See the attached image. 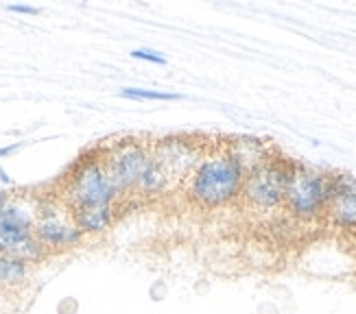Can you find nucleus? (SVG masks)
Wrapping results in <instances>:
<instances>
[{"instance_id":"1","label":"nucleus","mask_w":356,"mask_h":314,"mask_svg":"<svg viewBox=\"0 0 356 314\" xmlns=\"http://www.w3.org/2000/svg\"><path fill=\"white\" fill-rule=\"evenodd\" d=\"M247 170L241 162L221 144H210L201 162L186 179L188 201L201 210H219L241 201V190Z\"/></svg>"},{"instance_id":"2","label":"nucleus","mask_w":356,"mask_h":314,"mask_svg":"<svg viewBox=\"0 0 356 314\" xmlns=\"http://www.w3.org/2000/svg\"><path fill=\"white\" fill-rule=\"evenodd\" d=\"M55 197L68 210L88 206H116L120 195L110 179V172L105 168L101 149H92L79 155V160L61 177L59 195Z\"/></svg>"},{"instance_id":"3","label":"nucleus","mask_w":356,"mask_h":314,"mask_svg":"<svg viewBox=\"0 0 356 314\" xmlns=\"http://www.w3.org/2000/svg\"><path fill=\"white\" fill-rule=\"evenodd\" d=\"M38 197L11 195L0 210V254L35 266L51 256L33 236Z\"/></svg>"},{"instance_id":"4","label":"nucleus","mask_w":356,"mask_h":314,"mask_svg":"<svg viewBox=\"0 0 356 314\" xmlns=\"http://www.w3.org/2000/svg\"><path fill=\"white\" fill-rule=\"evenodd\" d=\"M328 203V172H321L302 162H291L284 210L293 221H319V218L326 216Z\"/></svg>"},{"instance_id":"5","label":"nucleus","mask_w":356,"mask_h":314,"mask_svg":"<svg viewBox=\"0 0 356 314\" xmlns=\"http://www.w3.org/2000/svg\"><path fill=\"white\" fill-rule=\"evenodd\" d=\"M291 160L282 155H271L256 168L247 170L245 183L241 190V201L247 208L267 214L284 208V195H286V181H289Z\"/></svg>"},{"instance_id":"6","label":"nucleus","mask_w":356,"mask_h":314,"mask_svg":"<svg viewBox=\"0 0 356 314\" xmlns=\"http://www.w3.org/2000/svg\"><path fill=\"white\" fill-rule=\"evenodd\" d=\"M33 236L49 256L81 247L86 236L74 225L70 210L57 197H38Z\"/></svg>"},{"instance_id":"7","label":"nucleus","mask_w":356,"mask_h":314,"mask_svg":"<svg viewBox=\"0 0 356 314\" xmlns=\"http://www.w3.org/2000/svg\"><path fill=\"white\" fill-rule=\"evenodd\" d=\"M101 155L120 199L136 190L147 164L151 162L149 144L140 138H125L114 144H107L101 149Z\"/></svg>"},{"instance_id":"8","label":"nucleus","mask_w":356,"mask_h":314,"mask_svg":"<svg viewBox=\"0 0 356 314\" xmlns=\"http://www.w3.org/2000/svg\"><path fill=\"white\" fill-rule=\"evenodd\" d=\"M208 147L210 144L199 142L197 138L191 135H166L151 142L149 153L151 160L164 168L173 183H181L193 175Z\"/></svg>"},{"instance_id":"9","label":"nucleus","mask_w":356,"mask_h":314,"mask_svg":"<svg viewBox=\"0 0 356 314\" xmlns=\"http://www.w3.org/2000/svg\"><path fill=\"white\" fill-rule=\"evenodd\" d=\"M70 216L79 231L86 236H101L116 221V206H88L70 210Z\"/></svg>"},{"instance_id":"10","label":"nucleus","mask_w":356,"mask_h":314,"mask_svg":"<svg viewBox=\"0 0 356 314\" xmlns=\"http://www.w3.org/2000/svg\"><path fill=\"white\" fill-rule=\"evenodd\" d=\"M225 147L241 162V166L245 170L256 168L258 164H262L271 155V149H267L256 138H234L232 142H225Z\"/></svg>"},{"instance_id":"11","label":"nucleus","mask_w":356,"mask_h":314,"mask_svg":"<svg viewBox=\"0 0 356 314\" xmlns=\"http://www.w3.org/2000/svg\"><path fill=\"white\" fill-rule=\"evenodd\" d=\"M323 218H326L334 229L354 236L356 233V197L330 201Z\"/></svg>"},{"instance_id":"12","label":"nucleus","mask_w":356,"mask_h":314,"mask_svg":"<svg viewBox=\"0 0 356 314\" xmlns=\"http://www.w3.org/2000/svg\"><path fill=\"white\" fill-rule=\"evenodd\" d=\"M171 185H173V181L164 172V168L151 160L147 164L143 177H140V181H138L134 192L138 197H162V195L168 192V188H171Z\"/></svg>"},{"instance_id":"13","label":"nucleus","mask_w":356,"mask_h":314,"mask_svg":"<svg viewBox=\"0 0 356 314\" xmlns=\"http://www.w3.org/2000/svg\"><path fill=\"white\" fill-rule=\"evenodd\" d=\"M31 266L22 260L0 254V292H11L22 288L29 281Z\"/></svg>"},{"instance_id":"14","label":"nucleus","mask_w":356,"mask_h":314,"mask_svg":"<svg viewBox=\"0 0 356 314\" xmlns=\"http://www.w3.org/2000/svg\"><path fill=\"white\" fill-rule=\"evenodd\" d=\"M328 197L330 201L356 197V177L348 172H328Z\"/></svg>"},{"instance_id":"15","label":"nucleus","mask_w":356,"mask_h":314,"mask_svg":"<svg viewBox=\"0 0 356 314\" xmlns=\"http://www.w3.org/2000/svg\"><path fill=\"white\" fill-rule=\"evenodd\" d=\"M118 94L122 99L129 101H181V94H173V92H160V90H145V88H120Z\"/></svg>"},{"instance_id":"16","label":"nucleus","mask_w":356,"mask_h":314,"mask_svg":"<svg viewBox=\"0 0 356 314\" xmlns=\"http://www.w3.org/2000/svg\"><path fill=\"white\" fill-rule=\"evenodd\" d=\"M131 57L140 59V61H149V64H156V66H164L166 64V57L160 51H153V49H134Z\"/></svg>"},{"instance_id":"17","label":"nucleus","mask_w":356,"mask_h":314,"mask_svg":"<svg viewBox=\"0 0 356 314\" xmlns=\"http://www.w3.org/2000/svg\"><path fill=\"white\" fill-rule=\"evenodd\" d=\"M166 295H168L166 281H164V279L153 281L151 288H149V297H151V299H153V301H162V299H166Z\"/></svg>"},{"instance_id":"18","label":"nucleus","mask_w":356,"mask_h":314,"mask_svg":"<svg viewBox=\"0 0 356 314\" xmlns=\"http://www.w3.org/2000/svg\"><path fill=\"white\" fill-rule=\"evenodd\" d=\"M7 9L11 13H22V15H38L40 13V9L33 7V5H9Z\"/></svg>"},{"instance_id":"19","label":"nucleus","mask_w":356,"mask_h":314,"mask_svg":"<svg viewBox=\"0 0 356 314\" xmlns=\"http://www.w3.org/2000/svg\"><path fill=\"white\" fill-rule=\"evenodd\" d=\"M76 308H79V304H76V301L72 299V297H68V299H64V301L59 304L57 312H59V314H74Z\"/></svg>"},{"instance_id":"20","label":"nucleus","mask_w":356,"mask_h":314,"mask_svg":"<svg viewBox=\"0 0 356 314\" xmlns=\"http://www.w3.org/2000/svg\"><path fill=\"white\" fill-rule=\"evenodd\" d=\"M20 147H22V142H15V144H9V147H3V149H0V160H5V157L13 155Z\"/></svg>"},{"instance_id":"21","label":"nucleus","mask_w":356,"mask_h":314,"mask_svg":"<svg viewBox=\"0 0 356 314\" xmlns=\"http://www.w3.org/2000/svg\"><path fill=\"white\" fill-rule=\"evenodd\" d=\"M0 181H5V183H11V179L7 177V172H5V170H0Z\"/></svg>"},{"instance_id":"22","label":"nucleus","mask_w":356,"mask_h":314,"mask_svg":"<svg viewBox=\"0 0 356 314\" xmlns=\"http://www.w3.org/2000/svg\"><path fill=\"white\" fill-rule=\"evenodd\" d=\"M352 240H354V247H356V233L352 236Z\"/></svg>"}]
</instances>
